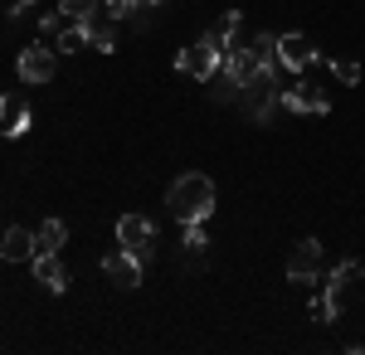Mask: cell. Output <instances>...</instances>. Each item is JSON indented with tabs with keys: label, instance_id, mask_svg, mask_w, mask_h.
Listing matches in <instances>:
<instances>
[{
	"label": "cell",
	"instance_id": "17",
	"mask_svg": "<svg viewBox=\"0 0 365 355\" xmlns=\"http://www.w3.org/2000/svg\"><path fill=\"white\" fill-rule=\"evenodd\" d=\"M361 273H365V268L356 263V258H341L336 268L327 273V292H336V297H341V292H346V287H351V282H356Z\"/></svg>",
	"mask_w": 365,
	"mask_h": 355
},
{
	"label": "cell",
	"instance_id": "10",
	"mask_svg": "<svg viewBox=\"0 0 365 355\" xmlns=\"http://www.w3.org/2000/svg\"><path fill=\"white\" fill-rule=\"evenodd\" d=\"M258 68H263V58L253 54V44H234V49L225 54V68H220V73H225L234 88H244V83H249Z\"/></svg>",
	"mask_w": 365,
	"mask_h": 355
},
{
	"label": "cell",
	"instance_id": "9",
	"mask_svg": "<svg viewBox=\"0 0 365 355\" xmlns=\"http://www.w3.org/2000/svg\"><path fill=\"white\" fill-rule=\"evenodd\" d=\"M282 108H287V112H312V117H322V112H331V103H327V93H322L312 78H302L297 88H287V93H282Z\"/></svg>",
	"mask_w": 365,
	"mask_h": 355
},
{
	"label": "cell",
	"instance_id": "1",
	"mask_svg": "<svg viewBox=\"0 0 365 355\" xmlns=\"http://www.w3.org/2000/svg\"><path fill=\"white\" fill-rule=\"evenodd\" d=\"M166 205H170V215L180 219V224H190V219H210V215H215V180L200 175V170H185V175L170 180Z\"/></svg>",
	"mask_w": 365,
	"mask_h": 355
},
{
	"label": "cell",
	"instance_id": "27",
	"mask_svg": "<svg viewBox=\"0 0 365 355\" xmlns=\"http://www.w3.org/2000/svg\"><path fill=\"white\" fill-rule=\"evenodd\" d=\"M156 5H166V0H156Z\"/></svg>",
	"mask_w": 365,
	"mask_h": 355
},
{
	"label": "cell",
	"instance_id": "22",
	"mask_svg": "<svg viewBox=\"0 0 365 355\" xmlns=\"http://www.w3.org/2000/svg\"><path fill=\"white\" fill-rule=\"evenodd\" d=\"M253 54L263 58V63H278V34H268V29L253 34Z\"/></svg>",
	"mask_w": 365,
	"mask_h": 355
},
{
	"label": "cell",
	"instance_id": "7",
	"mask_svg": "<svg viewBox=\"0 0 365 355\" xmlns=\"http://www.w3.org/2000/svg\"><path fill=\"white\" fill-rule=\"evenodd\" d=\"M317 44H312L307 34H278V68H292V73H302L317 63Z\"/></svg>",
	"mask_w": 365,
	"mask_h": 355
},
{
	"label": "cell",
	"instance_id": "4",
	"mask_svg": "<svg viewBox=\"0 0 365 355\" xmlns=\"http://www.w3.org/2000/svg\"><path fill=\"white\" fill-rule=\"evenodd\" d=\"M322 268H327L322 244H317V239H297V244H292V253H287V282L307 287V282H317V277H322Z\"/></svg>",
	"mask_w": 365,
	"mask_h": 355
},
{
	"label": "cell",
	"instance_id": "19",
	"mask_svg": "<svg viewBox=\"0 0 365 355\" xmlns=\"http://www.w3.org/2000/svg\"><path fill=\"white\" fill-rule=\"evenodd\" d=\"M88 44V20H78V25H68V29H58V54H78Z\"/></svg>",
	"mask_w": 365,
	"mask_h": 355
},
{
	"label": "cell",
	"instance_id": "24",
	"mask_svg": "<svg viewBox=\"0 0 365 355\" xmlns=\"http://www.w3.org/2000/svg\"><path fill=\"white\" fill-rule=\"evenodd\" d=\"M151 5H156V0H132V10H127V20H132L137 29H146V25H151Z\"/></svg>",
	"mask_w": 365,
	"mask_h": 355
},
{
	"label": "cell",
	"instance_id": "2",
	"mask_svg": "<svg viewBox=\"0 0 365 355\" xmlns=\"http://www.w3.org/2000/svg\"><path fill=\"white\" fill-rule=\"evenodd\" d=\"M244 108L253 122H273V108H282V83H278V63H263L244 88H239Z\"/></svg>",
	"mask_w": 365,
	"mask_h": 355
},
{
	"label": "cell",
	"instance_id": "11",
	"mask_svg": "<svg viewBox=\"0 0 365 355\" xmlns=\"http://www.w3.org/2000/svg\"><path fill=\"white\" fill-rule=\"evenodd\" d=\"M0 132L5 137H25L29 132V103L15 93H0Z\"/></svg>",
	"mask_w": 365,
	"mask_h": 355
},
{
	"label": "cell",
	"instance_id": "15",
	"mask_svg": "<svg viewBox=\"0 0 365 355\" xmlns=\"http://www.w3.org/2000/svg\"><path fill=\"white\" fill-rule=\"evenodd\" d=\"M34 244H39V253H58V248L68 244V224L49 215L44 224H39V229H34Z\"/></svg>",
	"mask_w": 365,
	"mask_h": 355
},
{
	"label": "cell",
	"instance_id": "3",
	"mask_svg": "<svg viewBox=\"0 0 365 355\" xmlns=\"http://www.w3.org/2000/svg\"><path fill=\"white\" fill-rule=\"evenodd\" d=\"M175 68L185 73V78H200V83H210L220 68H225V49H215L205 34H200L195 44H185L180 49V58H175Z\"/></svg>",
	"mask_w": 365,
	"mask_h": 355
},
{
	"label": "cell",
	"instance_id": "16",
	"mask_svg": "<svg viewBox=\"0 0 365 355\" xmlns=\"http://www.w3.org/2000/svg\"><path fill=\"white\" fill-rule=\"evenodd\" d=\"M117 25H122V20H113V15H103V20L93 15V20H88V39H93L103 54H113L117 49Z\"/></svg>",
	"mask_w": 365,
	"mask_h": 355
},
{
	"label": "cell",
	"instance_id": "8",
	"mask_svg": "<svg viewBox=\"0 0 365 355\" xmlns=\"http://www.w3.org/2000/svg\"><path fill=\"white\" fill-rule=\"evenodd\" d=\"M15 68H20V78H25V83H49V78H54V68H58V58H54L49 44H29Z\"/></svg>",
	"mask_w": 365,
	"mask_h": 355
},
{
	"label": "cell",
	"instance_id": "12",
	"mask_svg": "<svg viewBox=\"0 0 365 355\" xmlns=\"http://www.w3.org/2000/svg\"><path fill=\"white\" fill-rule=\"evenodd\" d=\"M34 253H39V244H34V234H29V229H20V224H15V229H5V234H0V258H5V263H34Z\"/></svg>",
	"mask_w": 365,
	"mask_h": 355
},
{
	"label": "cell",
	"instance_id": "14",
	"mask_svg": "<svg viewBox=\"0 0 365 355\" xmlns=\"http://www.w3.org/2000/svg\"><path fill=\"white\" fill-rule=\"evenodd\" d=\"M239 25H244V15H239V10H225V15L215 20V29H210L205 39H210L215 49H225V54H229V49L239 44Z\"/></svg>",
	"mask_w": 365,
	"mask_h": 355
},
{
	"label": "cell",
	"instance_id": "26",
	"mask_svg": "<svg viewBox=\"0 0 365 355\" xmlns=\"http://www.w3.org/2000/svg\"><path fill=\"white\" fill-rule=\"evenodd\" d=\"M29 5H34V0H15V5H10V20H20V15H25Z\"/></svg>",
	"mask_w": 365,
	"mask_h": 355
},
{
	"label": "cell",
	"instance_id": "18",
	"mask_svg": "<svg viewBox=\"0 0 365 355\" xmlns=\"http://www.w3.org/2000/svg\"><path fill=\"white\" fill-rule=\"evenodd\" d=\"M180 229H185V253H190V258H205V248H210V234H205V219H190V224H180Z\"/></svg>",
	"mask_w": 365,
	"mask_h": 355
},
{
	"label": "cell",
	"instance_id": "20",
	"mask_svg": "<svg viewBox=\"0 0 365 355\" xmlns=\"http://www.w3.org/2000/svg\"><path fill=\"white\" fill-rule=\"evenodd\" d=\"M336 317H341V297H336V292H322V297L312 302V321H322V326H331Z\"/></svg>",
	"mask_w": 365,
	"mask_h": 355
},
{
	"label": "cell",
	"instance_id": "25",
	"mask_svg": "<svg viewBox=\"0 0 365 355\" xmlns=\"http://www.w3.org/2000/svg\"><path fill=\"white\" fill-rule=\"evenodd\" d=\"M127 10H132V0H103V15H113V20H127Z\"/></svg>",
	"mask_w": 365,
	"mask_h": 355
},
{
	"label": "cell",
	"instance_id": "13",
	"mask_svg": "<svg viewBox=\"0 0 365 355\" xmlns=\"http://www.w3.org/2000/svg\"><path fill=\"white\" fill-rule=\"evenodd\" d=\"M34 282H39L44 292H54V297L68 287V273H63L58 253H34Z\"/></svg>",
	"mask_w": 365,
	"mask_h": 355
},
{
	"label": "cell",
	"instance_id": "5",
	"mask_svg": "<svg viewBox=\"0 0 365 355\" xmlns=\"http://www.w3.org/2000/svg\"><path fill=\"white\" fill-rule=\"evenodd\" d=\"M117 244L127 248V253H137L141 263L151 258V248H156V224L146 215H122L117 219Z\"/></svg>",
	"mask_w": 365,
	"mask_h": 355
},
{
	"label": "cell",
	"instance_id": "6",
	"mask_svg": "<svg viewBox=\"0 0 365 355\" xmlns=\"http://www.w3.org/2000/svg\"><path fill=\"white\" fill-rule=\"evenodd\" d=\"M103 273H108V282H113L117 292H137L141 287V258L127 253V248H122V253H108V258H103Z\"/></svg>",
	"mask_w": 365,
	"mask_h": 355
},
{
	"label": "cell",
	"instance_id": "21",
	"mask_svg": "<svg viewBox=\"0 0 365 355\" xmlns=\"http://www.w3.org/2000/svg\"><path fill=\"white\" fill-rule=\"evenodd\" d=\"M58 15L63 20H93L98 15V0H58Z\"/></svg>",
	"mask_w": 365,
	"mask_h": 355
},
{
	"label": "cell",
	"instance_id": "23",
	"mask_svg": "<svg viewBox=\"0 0 365 355\" xmlns=\"http://www.w3.org/2000/svg\"><path fill=\"white\" fill-rule=\"evenodd\" d=\"M331 73H336L346 88H356V83H361V63H356V58H331Z\"/></svg>",
	"mask_w": 365,
	"mask_h": 355
}]
</instances>
